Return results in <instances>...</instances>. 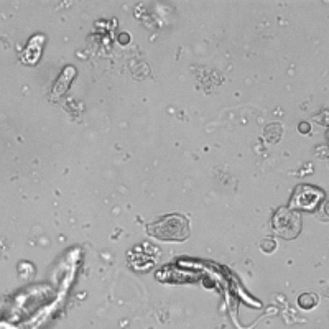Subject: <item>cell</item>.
Listing matches in <instances>:
<instances>
[{
  "label": "cell",
  "mask_w": 329,
  "mask_h": 329,
  "mask_svg": "<svg viewBox=\"0 0 329 329\" xmlns=\"http://www.w3.org/2000/svg\"><path fill=\"white\" fill-rule=\"evenodd\" d=\"M147 232L151 237L165 242H183L189 237V221L181 214H166L147 226Z\"/></svg>",
  "instance_id": "1"
},
{
  "label": "cell",
  "mask_w": 329,
  "mask_h": 329,
  "mask_svg": "<svg viewBox=\"0 0 329 329\" xmlns=\"http://www.w3.org/2000/svg\"><path fill=\"white\" fill-rule=\"evenodd\" d=\"M321 197H323V193L319 189H316V188H313V186H308V184H303L295 191L290 206L293 207V209L311 211L313 207L318 204V201H319Z\"/></svg>",
  "instance_id": "2"
}]
</instances>
